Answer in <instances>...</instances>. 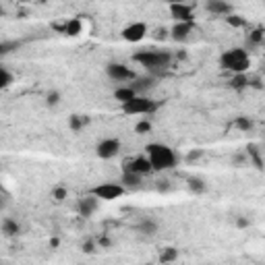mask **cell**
<instances>
[{"label":"cell","instance_id":"1","mask_svg":"<svg viewBox=\"0 0 265 265\" xmlns=\"http://www.w3.org/2000/svg\"><path fill=\"white\" fill-rule=\"evenodd\" d=\"M145 156L151 164V170L154 172H166V170H174L178 164V154L166 145V143H149L145 145Z\"/></svg>","mask_w":265,"mask_h":265},{"label":"cell","instance_id":"2","mask_svg":"<svg viewBox=\"0 0 265 265\" xmlns=\"http://www.w3.org/2000/svg\"><path fill=\"white\" fill-rule=\"evenodd\" d=\"M132 62H137L151 75H160L172 64V54L170 50H139L132 54Z\"/></svg>","mask_w":265,"mask_h":265},{"label":"cell","instance_id":"3","mask_svg":"<svg viewBox=\"0 0 265 265\" xmlns=\"http://www.w3.org/2000/svg\"><path fill=\"white\" fill-rule=\"evenodd\" d=\"M220 69L226 73H249L251 69V54L247 48H230L222 52L220 56Z\"/></svg>","mask_w":265,"mask_h":265},{"label":"cell","instance_id":"4","mask_svg":"<svg viewBox=\"0 0 265 265\" xmlns=\"http://www.w3.org/2000/svg\"><path fill=\"white\" fill-rule=\"evenodd\" d=\"M160 106L162 104L158 100L149 98V96H135L132 100L120 104V110L126 116H151L160 110Z\"/></svg>","mask_w":265,"mask_h":265},{"label":"cell","instance_id":"5","mask_svg":"<svg viewBox=\"0 0 265 265\" xmlns=\"http://www.w3.org/2000/svg\"><path fill=\"white\" fill-rule=\"evenodd\" d=\"M89 193H91L93 197H98L100 201H116V199H120V197L126 195V186H124L120 180H118V182L108 180V182L96 184Z\"/></svg>","mask_w":265,"mask_h":265},{"label":"cell","instance_id":"6","mask_svg":"<svg viewBox=\"0 0 265 265\" xmlns=\"http://www.w3.org/2000/svg\"><path fill=\"white\" fill-rule=\"evenodd\" d=\"M106 75H108V79L110 81H114V83H130L132 79L137 77V73L132 71L128 64L124 62H108L106 64Z\"/></svg>","mask_w":265,"mask_h":265},{"label":"cell","instance_id":"7","mask_svg":"<svg viewBox=\"0 0 265 265\" xmlns=\"http://www.w3.org/2000/svg\"><path fill=\"white\" fill-rule=\"evenodd\" d=\"M122 149V143L118 137H106L102 141H98L96 145V156L100 160H114Z\"/></svg>","mask_w":265,"mask_h":265},{"label":"cell","instance_id":"8","mask_svg":"<svg viewBox=\"0 0 265 265\" xmlns=\"http://www.w3.org/2000/svg\"><path fill=\"white\" fill-rule=\"evenodd\" d=\"M147 33H149V27H147V23H143V21H132V23H128V25L120 31L122 40L128 42V44H139V42H143L145 37H147Z\"/></svg>","mask_w":265,"mask_h":265},{"label":"cell","instance_id":"9","mask_svg":"<svg viewBox=\"0 0 265 265\" xmlns=\"http://www.w3.org/2000/svg\"><path fill=\"white\" fill-rule=\"evenodd\" d=\"M122 170H126V172H135L139 176H147L151 174L154 170H151V164L147 160V156H135V158H128L122 166Z\"/></svg>","mask_w":265,"mask_h":265},{"label":"cell","instance_id":"10","mask_svg":"<svg viewBox=\"0 0 265 265\" xmlns=\"http://www.w3.org/2000/svg\"><path fill=\"white\" fill-rule=\"evenodd\" d=\"M170 17L172 21H195V11L191 3H178V5H170Z\"/></svg>","mask_w":265,"mask_h":265},{"label":"cell","instance_id":"11","mask_svg":"<svg viewBox=\"0 0 265 265\" xmlns=\"http://www.w3.org/2000/svg\"><path fill=\"white\" fill-rule=\"evenodd\" d=\"M130 87L135 89L139 96H147V91H151V89H156L158 87V75H143V77H137L130 81Z\"/></svg>","mask_w":265,"mask_h":265},{"label":"cell","instance_id":"12","mask_svg":"<svg viewBox=\"0 0 265 265\" xmlns=\"http://www.w3.org/2000/svg\"><path fill=\"white\" fill-rule=\"evenodd\" d=\"M195 31V21H176L170 29V37L174 42H184L188 40V35Z\"/></svg>","mask_w":265,"mask_h":265},{"label":"cell","instance_id":"13","mask_svg":"<svg viewBox=\"0 0 265 265\" xmlns=\"http://www.w3.org/2000/svg\"><path fill=\"white\" fill-rule=\"evenodd\" d=\"M98 207H100V199H98V197H93L91 193H87L85 197L79 199V203H77V212H79V216H83V218H91L93 214L98 212Z\"/></svg>","mask_w":265,"mask_h":265},{"label":"cell","instance_id":"14","mask_svg":"<svg viewBox=\"0 0 265 265\" xmlns=\"http://www.w3.org/2000/svg\"><path fill=\"white\" fill-rule=\"evenodd\" d=\"M205 11L214 17H226L232 13V5L228 0H205Z\"/></svg>","mask_w":265,"mask_h":265},{"label":"cell","instance_id":"15","mask_svg":"<svg viewBox=\"0 0 265 265\" xmlns=\"http://www.w3.org/2000/svg\"><path fill=\"white\" fill-rule=\"evenodd\" d=\"M60 33L67 35V37H77L83 33V21L79 17H73V19H67L60 27Z\"/></svg>","mask_w":265,"mask_h":265},{"label":"cell","instance_id":"16","mask_svg":"<svg viewBox=\"0 0 265 265\" xmlns=\"http://www.w3.org/2000/svg\"><path fill=\"white\" fill-rule=\"evenodd\" d=\"M0 232H3L7 238H17L21 234V224H19L15 218H3V222H0Z\"/></svg>","mask_w":265,"mask_h":265},{"label":"cell","instance_id":"17","mask_svg":"<svg viewBox=\"0 0 265 265\" xmlns=\"http://www.w3.org/2000/svg\"><path fill=\"white\" fill-rule=\"evenodd\" d=\"M135 96H139V93L130 87V83H120V85L114 89V100H116L118 104H124V102H128V100H132Z\"/></svg>","mask_w":265,"mask_h":265},{"label":"cell","instance_id":"18","mask_svg":"<svg viewBox=\"0 0 265 265\" xmlns=\"http://www.w3.org/2000/svg\"><path fill=\"white\" fill-rule=\"evenodd\" d=\"M89 124H91V116H87V114H71L69 116V128L73 132H81Z\"/></svg>","mask_w":265,"mask_h":265},{"label":"cell","instance_id":"19","mask_svg":"<svg viewBox=\"0 0 265 265\" xmlns=\"http://www.w3.org/2000/svg\"><path fill=\"white\" fill-rule=\"evenodd\" d=\"M135 230H137L139 234H143V236H154V234L158 232V222H156L154 218H143V220L137 222Z\"/></svg>","mask_w":265,"mask_h":265},{"label":"cell","instance_id":"20","mask_svg":"<svg viewBox=\"0 0 265 265\" xmlns=\"http://www.w3.org/2000/svg\"><path fill=\"white\" fill-rule=\"evenodd\" d=\"M263 42H265V29L259 25V27H255V29H251L249 33H247V50L249 48H259V46H263Z\"/></svg>","mask_w":265,"mask_h":265},{"label":"cell","instance_id":"21","mask_svg":"<svg viewBox=\"0 0 265 265\" xmlns=\"http://www.w3.org/2000/svg\"><path fill=\"white\" fill-rule=\"evenodd\" d=\"M228 87L234 91H244L249 87V73H234L228 79Z\"/></svg>","mask_w":265,"mask_h":265},{"label":"cell","instance_id":"22","mask_svg":"<svg viewBox=\"0 0 265 265\" xmlns=\"http://www.w3.org/2000/svg\"><path fill=\"white\" fill-rule=\"evenodd\" d=\"M186 186H188V191H191L193 195H205L207 193V182L199 176H191L186 180Z\"/></svg>","mask_w":265,"mask_h":265},{"label":"cell","instance_id":"23","mask_svg":"<svg viewBox=\"0 0 265 265\" xmlns=\"http://www.w3.org/2000/svg\"><path fill=\"white\" fill-rule=\"evenodd\" d=\"M178 257H180V253L176 247H164V249H160L158 261L160 263H174V261H178Z\"/></svg>","mask_w":265,"mask_h":265},{"label":"cell","instance_id":"24","mask_svg":"<svg viewBox=\"0 0 265 265\" xmlns=\"http://www.w3.org/2000/svg\"><path fill=\"white\" fill-rule=\"evenodd\" d=\"M120 182L126 186V191H128V188H137V186H141L143 176H139V174H135V172H126V170H122V178H120Z\"/></svg>","mask_w":265,"mask_h":265},{"label":"cell","instance_id":"25","mask_svg":"<svg viewBox=\"0 0 265 265\" xmlns=\"http://www.w3.org/2000/svg\"><path fill=\"white\" fill-rule=\"evenodd\" d=\"M232 126H234L236 130H240V132H251V130L255 128V122H253V118H249V116H236V118L232 120Z\"/></svg>","mask_w":265,"mask_h":265},{"label":"cell","instance_id":"26","mask_svg":"<svg viewBox=\"0 0 265 265\" xmlns=\"http://www.w3.org/2000/svg\"><path fill=\"white\" fill-rule=\"evenodd\" d=\"M224 21L228 23L230 27H236V29H242V27H247V19H244V17H240V15H234V13L226 15V17H224Z\"/></svg>","mask_w":265,"mask_h":265},{"label":"cell","instance_id":"27","mask_svg":"<svg viewBox=\"0 0 265 265\" xmlns=\"http://www.w3.org/2000/svg\"><path fill=\"white\" fill-rule=\"evenodd\" d=\"M13 81H15V75H13L7 67L0 64V89L11 87V85H13Z\"/></svg>","mask_w":265,"mask_h":265},{"label":"cell","instance_id":"28","mask_svg":"<svg viewBox=\"0 0 265 265\" xmlns=\"http://www.w3.org/2000/svg\"><path fill=\"white\" fill-rule=\"evenodd\" d=\"M151 130H154V124H151L149 118H141V120L135 124V132H137V135H149Z\"/></svg>","mask_w":265,"mask_h":265},{"label":"cell","instance_id":"29","mask_svg":"<svg viewBox=\"0 0 265 265\" xmlns=\"http://www.w3.org/2000/svg\"><path fill=\"white\" fill-rule=\"evenodd\" d=\"M67 197H69V188H67V186L58 184V186L52 188V199H54V203H62Z\"/></svg>","mask_w":265,"mask_h":265},{"label":"cell","instance_id":"30","mask_svg":"<svg viewBox=\"0 0 265 265\" xmlns=\"http://www.w3.org/2000/svg\"><path fill=\"white\" fill-rule=\"evenodd\" d=\"M60 100H62L60 91L52 89V91H48V93H46V106H48V108H56V106L60 104Z\"/></svg>","mask_w":265,"mask_h":265},{"label":"cell","instance_id":"31","mask_svg":"<svg viewBox=\"0 0 265 265\" xmlns=\"http://www.w3.org/2000/svg\"><path fill=\"white\" fill-rule=\"evenodd\" d=\"M81 251H83L85 255H96V251H98L96 238H87L85 242H81Z\"/></svg>","mask_w":265,"mask_h":265},{"label":"cell","instance_id":"32","mask_svg":"<svg viewBox=\"0 0 265 265\" xmlns=\"http://www.w3.org/2000/svg\"><path fill=\"white\" fill-rule=\"evenodd\" d=\"M17 48H19V42H3V44H0V56L9 54V52H13Z\"/></svg>","mask_w":265,"mask_h":265},{"label":"cell","instance_id":"33","mask_svg":"<svg viewBox=\"0 0 265 265\" xmlns=\"http://www.w3.org/2000/svg\"><path fill=\"white\" fill-rule=\"evenodd\" d=\"M188 162H195V160H199V158H203V149H193V151H188Z\"/></svg>","mask_w":265,"mask_h":265},{"label":"cell","instance_id":"34","mask_svg":"<svg viewBox=\"0 0 265 265\" xmlns=\"http://www.w3.org/2000/svg\"><path fill=\"white\" fill-rule=\"evenodd\" d=\"M96 242H98V249H108V247H112V240H110V238H106V236L96 238Z\"/></svg>","mask_w":265,"mask_h":265},{"label":"cell","instance_id":"35","mask_svg":"<svg viewBox=\"0 0 265 265\" xmlns=\"http://www.w3.org/2000/svg\"><path fill=\"white\" fill-rule=\"evenodd\" d=\"M236 226H238V228H249L251 222H249L247 218H238V220H236Z\"/></svg>","mask_w":265,"mask_h":265},{"label":"cell","instance_id":"36","mask_svg":"<svg viewBox=\"0 0 265 265\" xmlns=\"http://www.w3.org/2000/svg\"><path fill=\"white\" fill-rule=\"evenodd\" d=\"M162 3L170 7V5H178V3H188V0H162Z\"/></svg>","mask_w":265,"mask_h":265},{"label":"cell","instance_id":"37","mask_svg":"<svg viewBox=\"0 0 265 265\" xmlns=\"http://www.w3.org/2000/svg\"><path fill=\"white\" fill-rule=\"evenodd\" d=\"M17 3H21V5H29V3H33V0H17Z\"/></svg>","mask_w":265,"mask_h":265},{"label":"cell","instance_id":"38","mask_svg":"<svg viewBox=\"0 0 265 265\" xmlns=\"http://www.w3.org/2000/svg\"><path fill=\"white\" fill-rule=\"evenodd\" d=\"M5 210V201H3V197H0V212Z\"/></svg>","mask_w":265,"mask_h":265},{"label":"cell","instance_id":"39","mask_svg":"<svg viewBox=\"0 0 265 265\" xmlns=\"http://www.w3.org/2000/svg\"><path fill=\"white\" fill-rule=\"evenodd\" d=\"M3 15H5V11H3V9H0V17H3Z\"/></svg>","mask_w":265,"mask_h":265},{"label":"cell","instance_id":"40","mask_svg":"<svg viewBox=\"0 0 265 265\" xmlns=\"http://www.w3.org/2000/svg\"><path fill=\"white\" fill-rule=\"evenodd\" d=\"M0 197H3V191H0Z\"/></svg>","mask_w":265,"mask_h":265}]
</instances>
